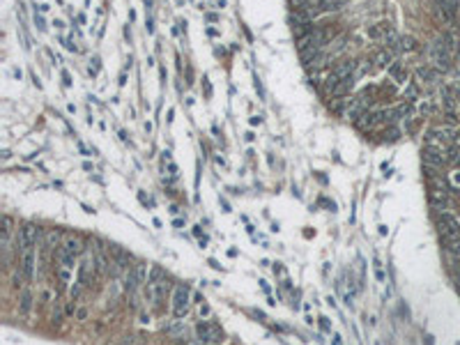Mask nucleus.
I'll list each match as a JSON object with an SVG mask.
<instances>
[{
    "mask_svg": "<svg viewBox=\"0 0 460 345\" xmlns=\"http://www.w3.org/2000/svg\"><path fill=\"white\" fill-rule=\"evenodd\" d=\"M430 58H433V67L440 74H446V71L453 69V55H451V51L446 49L442 40L430 46Z\"/></svg>",
    "mask_w": 460,
    "mask_h": 345,
    "instance_id": "f257e3e1",
    "label": "nucleus"
},
{
    "mask_svg": "<svg viewBox=\"0 0 460 345\" xmlns=\"http://www.w3.org/2000/svg\"><path fill=\"white\" fill-rule=\"evenodd\" d=\"M37 240H40V225L35 223H23L16 233V249L23 253V251L35 249Z\"/></svg>",
    "mask_w": 460,
    "mask_h": 345,
    "instance_id": "f03ea898",
    "label": "nucleus"
},
{
    "mask_svg": "<svg viewBox=\"0 0 460 345\" xmlns=\"http://www.w3.org/2000/svg\"><path fill=\"white\" fill-rule=\"evenodd\" d=\"M196 338H198L200 345H214L223 338V331H221L219 325H214V322L203 320V322L196 325Z\"/></svg>",
    "mask_w": 460,
    "mask_h": 345,
    "instance_id": "7ed1b4c3",
    "label": "nucleus"
},
{
    "mask_svg": "<svg viewBox=\"0 0 460 345\" xmlns=\"http://www.w3.org/2000/svg\"><path fill=\"white\" fill-rule=\"evenodd\" d=\"M437 228H440L442 242L460 237V223H458V219H455L453 214H449V212H442V214L437 216Z\"/></svg>",
    "mask_w": 460,
    "mask_h": 345,
    "instance_id": "20e7f679",
    "label": "nucleus"
},
{
    "mask_svg": "<svg viewBox=\"0 0 460 345\" xmlns=\"http://www.w3.org/2000/svg\"><path fill=\"white\" fill-rule=\"evenodd\" d=\"M189 304H191V290L186 285H175V290H173V315L175 318H184L189 313Z\"/></svg>",
    "mask_w": 460,
    "mask_h": 345,
    "instance_id": "39448f33",
    "label": "nucleus"
},
{
    "mask_svg": "<svg viewBox=\"0 0 460 345\" xmlns=\"http://www.w3.org/2000/svg\"><path fill=\"white\" fill-rule=\"evenodd\" d=\"M424 164H428V166H435V168H442V166H446V155H444V147H440V145H426L424 147Z\"/></svg>",
    "mask_w": 460,
    "mask_h": 345,
    "instance_id": "423d86ee",
    "label": "nucleus"
},
{
    "mask_svg": "<svg viewBox=\"0 0 460 345\" xmlns=\"http://www.w3.org/2000/svg\"><path fill=\"white\" fill-rule=\"evenodd\" d=\"M35 265H37V253H35V249L23 251V253H21V260H19V270L23 272L25 281H32V276H35Z\"/></svg>",
    "mask_w": 460,
    "mask_h": 345,
    "instance_id": "0eeeda50",
    "label": "nucleus"
},
{
    "mask_svg": "<svg viewBox=\"0 0 460 345\" xmlns=\"http://www.w3.org/2000/svg\"><path fill=\"white\" fill-rule=\"evenodd\" d=\"M387 71H389V76L394 79V83L398 85H407L410 81H407V69H405V62L400 60H394L389 67H387Z\"/></svg>",
    "mask_w": 460,
    "mask_h": 345,
    "instance_id": "6e6552de",
    "label": "nucleus"
},
{
    "mask_svg": "<svg viewBox=\"0 0 460 345\" xmlns=\"http://www.w3.org/2000/svg\"><path fill=\"white\" fill-rule=\"evenodd\" d=\"M440 97H442V104H444V110H458L460 95H455V90L451 88V85H444V88H442Z\"/></svg>",
    "mask_w": 460,
    "mask_h": 345,
    "instance_id": "1a4fd4ad",
    "label": "nucleus"
},
{
    "mask_svg": "<svg viewBox=\"0 0 460 345\" xmlns=\"http://www.w3.org/2000/svg\"><path fill=\"white\" fill-rule=\"evenodd\" d=\"M110 265H113V262L108 260V255H106L104 246H99V249L95 251V270H97V276L108 274V272H110Z\"/></svg>",
    "mask_w": 460,
    "mask_h": 345,
    "instance_id": "9d476101",
    "label": "nucleus"
},
{
    "mask_svg": "<svg viewBox=\"0 0 460 345\" xmlns=\"http://www.w3.org/2000/svg\"><path fill=\"white\" fill-rule=\"evenodd\" d=\"M355 79H357V76H348V79L338 81V85H336L329 95L334 97V99H343V97H348V95H350V90L355 88Z\"/></svg>",
    "mask_w": 460,
    "mask_h": 345,
    "instance_id": "9b49d317",
    "label": "nucleus"
},
{
    "mask_svg": "<svg viewBox=\"0 0 460 345\" xmlns=\"http://www.w3.org/2000/svg\"><path fill=\"white\" fill-rule=\"evenodd\" d=\"M391 62H394V51H389L385 46V49H377V53L373 55V65L377 67V69H385V67H389Z\"/></svg>",
    "mask_w": 460,
    "mask_h": 345,
    "instance_id": "f8f14e48",
    "label": "nucleus"
},
{
    "mask_svg": "<svg viewBox=\"0 0 460 345\" xmlns=\"http://www.w3.org/2000/svg\"><path fill=\"white\" fill-rule=\"evenodd\" d=\"M55 258H58V265H60V267L74 270V265H76V255H71L69 251L62 249V244L58 246V249H55Z\"/></svg>",
    "mask_w": 460,
    "mask_h": 345,
    "instance_id": "ddd939ff",
    "label": "nucleus"
},
{
    "mask_svg": "<svg viewBox=\"0 0 460 345\" xmlns=\"http://www.w3.org/2000/svg\"><path fill=\"white\" fill-rule=\"evenodd\" d=\"M338 5H340V0H315L313 12H315V16H320V14H327V12L338 10Z\"/></svg>",
    "mask_w": 460,
    "mask_h": 345,
    "instance_id": "4468645a",
    "label": "nucleus"
},
{
    "mask_svg": "<svg viewBox=\"0 0 460 345\" xmlns=\"http://www.w3.org/2000/svg\"><path fill=\"white\" fill-rule=\"evenodd\" d=\"M357 125V129H361V131H373L377 127V120H375V113L373 110H368V113H364L359 118V120L355 122Z\"/></svg>",
    "mask_w": 460,
    "mask_h": 345,
    "instance_id": "2eb2a0df",
    "label": "nucleus"
},
{
    "mask_svg": "<svg viewBox=\"0 0 460 345\" xmlns=\"http://www.w3.org/2000/svg\"><path fill=\"white\" fill-rule=\"evenodd\" d=\"M416 79L424 81V83H437L440 71H437L435 67H419V69H416Z\"/></svg>",
    "mask_w": 460,
    "mask_h": 345,
    "instance_id": "dca6fc26",
    "label": "nucleus"
},
{
    "mask_svg": "<svg viewBox=\"0 0 460 345\" xmlns=\"http://www.w3.org/2000/svg\"><path fill=\"white\" fill-rule=\"evenodd\" d=\"M14 230V219L10 214H3V249H10V237Z\"/></svg>",
    "mask_w": 460,
    "mask_h": 345,
    "instance_id": "f3484780",
    "label": "nucleus"
},
{
    "mask_svg": "<svg viewBox=\"0 0 460 345\" xmlns=\"http://www.w3.org/2000/svg\"><path fill=\"white\" fill-rule=\"evenodd\" d=\"M62 249L69 251L71 255H76V258H79V253H81V251H85V246H83V242H81L79 237H65V242H62Z\"/></svg>",
    "mask_w": 460,
    "mask_h": 345,
    "instance_id": "a211bd4d",
    "label": "nucleus"
},
{
    "mask_svg": "<svg viewBox=\"0 0 460 345\" xmlns=\"http://www.w3.org/2000/svg\"><path fill=\"white\" fill-rule=\"evenodd\" d=\"M58 242H60V230L58 228H49L44 230V246L46 249H58Z\"/></svg>",
    "mask_w": 460,
    "mask_h": 345,
    "instance_id": "6ab92c4d",
    "label": "nucleus"
},
{
    "mask_svg": "<svg viewBox=\"0 0 460 345\" xmlns=\"http://www.w3.org/2000/svg\"><path fill=\"white\" fill-rule=\"evenodd\" d=\"M403 101H410V104L419 101V83H416V81H410V83L405 85V90H403Z\"/></svg>",
    "mask_w": 460,
    "mask_h": 345,
    "instance_id": "aec40b11",
    "label": "nucleus"
},
{
    "mask_svg": "<svg viewBox=\"0 0 460 345\" xmlns=\"http://www.w3.org/2000/svg\"><path fill=\"white\" fill-rule=\"evenodd\" d=\"M32 292L30 290H25L23 295H21V299H19V313L21 315H30V311H32Z\"/></svg>",
    "mask_w": 460,
    "mask_h": 345,
    "instance_id": "412c9836",
    "label": "nucleus"
},
{
    "mask_svg": "<svg viewBox=\"0 0 460 345\" xmlns=\"http://www.w3.org/2000/svg\"><path fill=\"white\" fill-rule=\"evenodd\" d=\"M138 285H140V281H138V276H136L134 267H131V270L125 272V290H127V292H134L136 288H138Z\"/></svg>",
    "mask_w": 460,
    "mask_h": 345,
    "instance_id": "4be33fe9",
    "label": "nucleus"
},
{
    "mask_svg": "<svg viewBox=\"0 0 460 345\" xmlns=\"http://www.w3.org/2000/svg\"><path fill=\"white\" fill-rule=\"evenodd\" d=\"M400 138V129L396 125H387L382 131V143H396Z\"/></svg>",
    "mask_w": 460,
    "mask_h": 345,
    "instance_id": "5701e85b",
    "label": "nucleus"
},
{
    "mask_svg": "<svg viewBox=\"0 0 460 345\" xmlns=\"http://www.w3.org/2000/svg\"><path fill=\"white\" fill-rule=\"evenodd\" d=\"M444 155H446V164H451V166H458L460 164V147L449 145V150H446Z\"/></svg>",
    "mask_w": 460,
    "mask_h": 345,
    "instance_id": "b1692460",
    "label": "nucleus"
},
{
    "mask_svg": "<svg viewBox=\"0 0 460 345\" xmlns=\"http://www.w3.org/2000/svg\"><path fill=\"white\" fill-rule=\"evenodd\" d=\"M370 62L373 60H359L357 62V79H359V76H366V74H370V71L375 69V65H370Z\"/></svg>",
    "mask_w": 460,
    "mask_h": 345,
    "instance_id": "393cba45",
    "label": "nucleus"
},
{
    "mask_svg": "<svg viewBox=\"0 0 460 345\" xmlns=\"http://www.w3.org/2000/svg\"><path fill=\"white\" fill-rule=\"evenodd\" d=\"M400 51H416V40L410 35L400 37Z\"/></svg>",
    "mask_w": 460,
    "mask_h": 345,
    "instance_id": "a878e982",
    "label": "nucleus"
},
{
    "mask_svg": "<svg viewBox=\"0 0 460 345\" xmlns=\"http://www.w3.org/2000/svg\"><path fill=\"white\" fill-rule=\"evenodd\" d=\"M368 37H373V40H380V37H385L382 25H373V28H368Z\"/></svg>",
    "mask_w": 460,
    "mask_h": 345,
    "instance_id": "bb28decb",
    "label": "nucleus"
},
{
    "mask_svg": "<svg viewBox=\"0 0 460 345\" xmlns=\"http://www.w3.org/2000/svg\"><path fill=\"white\" fill-rule=\"evenodd\" d=\"M168 331H170V334H180V331H184V325H182V320H177L175 325H170Z\"/></svg>",
    "mask_w": 460,
    "mask_h": 345,
    "instance_id": "cd10ccee",
    "label": "nucleus"
},
{
    "mask_svg": "<svg viewBox=\"0 0 460 345\" xmlns=\"http://www.w3.org/2000/svg\"><path fill=\"white\" fill-rule=\"evenodd\" d=\"M53 322H55V325H60V322H62V311H60V306H55V311H53Z\"/></svg>",
    "mask_w": 460,
    "mask_h": 345,
    "instance_id": "c85d7f7f",
    "label": "nucleus"
},
{
    "mask_svg": "<svg viewBox=\"0 0 460 345\" xmlns=\"http://www.w3.org/2000/svg\"><path fill=\"white\" fill-rule=\"evenodd\" d=\"M65 46H67V49H69V51H74V53H76V51H79V46H76L74 37H69V40H65Z\"/></svg>",
    "mask_w": 460,
    "mask_h": 345,
    "instance_id": "c756f323",
    "label": "nucleus"
},
{
    "mask_svg": "<svg viewBox=\"0 0 460 345\" xmlns=\"http://www.w3.org/2000/svg\"><path fill=\"white\" fill-rule=\"evenodd\" d=\"M35 25H37V30H46L44 19H42V16H37V14H35Z\"/></svg>",
    "mask_w": 460,
    "mask_h": 345,
    "instance_id": "7c9ffc66",
    "label": "nucleus"
},
{
    "mask_svg": "<svg viewBox=\"0 0 460 345\" xmlns=\"http://www.w3.org/2000/svg\"><path fill=\"white\" fill-rule=\"evenodd\" d=\"M203 85H205V95H207V97H212V85H210V81H207V79H203Z\"/></svg>",
    "mask_w": 460,
    "mask_h": 345,
    "instance_id": "2f4dec72",
    "label": "nucleus"
},
{
    "mask_svg": "<svg viewBox=\"0 0 460 345\" xmlns=\"http://www.w3.org/2000/svg\"><path fill=\"white\" fill-rule=\"evenodd\" d=\"M320 327L325 331H331V327H329V322H327V318H320Z\"/></svg>",
    "mask_w": 460,
    "mask_h": 345,
    "instance_id": "473e14b6",
    "label": "nucleus"
},
{
    "mask_svg": "<svg viewBox=\"0 0 460 345\" xmlns=\"http://www.w3.org/2000/svg\"><path fill=\"white\" fill-rule=\"evenodd\" d=\"M62 81H65V85H71V79H69V74H67V71H62Z\"/></svg>",
    "mask_w": 460,
    "mask_h": 345,
    "instance_id": "72a5a7b5",
    "label": "nucleus"
},
{
    "mask_svg": "<svg viewBox=\"0 0 460 345\" xmlns=\"http://www.w3.org/2000/svg\"><path fill=\"white\" fill-rule=\"evenodd\" d=\"M53 25H55V28H58V30H62V28H65V23H62L60 19H55V23H53Z\"/></svg>",
    "mask_w": 460,
    "mask_h": 345,
    "instance_id": "f704fd0d",
    "label": "nucleus"
},
{
    "mask_svg": "<svg viewBox=\"0 0 460 345\" xmlns=\"http://www.w3.org/2000/svg\"><path fill=\"white\" fill-rule=\"evenodd\" d=\"M200 315H210V306H200Z\"/></svg>",
    "mask_w": 460,
    "mask_h": 345,
    "instance_id": "c9c22d12",
    "label": "nucleus"
},
{
    "mask_svg": "<svg viewBox=\"0 0 460 345\" xmlns=\"http://www.w3.org/2000/svg\"><path fill=\"white\" fill-rule=\"evenodd\" d=\"M85 315H88V311L81 309V311H79V320H85Z\"/></svg>",
    "mask_w": 460,
    "mask_h": 345,
    "instance_id": "e433bc0d",
    "label": "nucleus"
},
{
    "mask_svg": "<svg viewBox=\"0 0 460 345\" xmlns=\"http://www.w3.org/2000/svg\"><path fill=\"white\" fill-rule=\"evenodd\" d=\"M65 313H67V315H74V304H69V306H67V309H65Z\"/></svg>",
    "mask_w": 460,
    "mask_h": 345,
    "instance_id": "4c0bfd02",
    "label": "nucleus"
},
{
    "mask_svg": "<svg viewBox=\"0 0 460 345\" xmlns=\"http://www.w3.org/2000/svg\"><path fill=\"white\" fill-rule=\"evenodd\" d=\"M125 83H127V74L122 71V74H120V85H125Z\"/></svg>",
    "mask_w": 460,
    "mask_h": 345,
    "instance_id": "58836bf2",
    "label": "nucleus"
},
{
    "mask_svg": "<svg viewBox=\"0 0 460 345\" xmlns=\"http://www.w3.org/2000/svg\"><path fill=\"white\" fill-rule=\"evenodd\" d=\"M458 120H460V113H458Z\"/></svg>",
    "mask_w": 460,
    "mask_h": 345,
    "instance_id": "ea45409f",
    "label": "nucleus"
}]
</instances>
